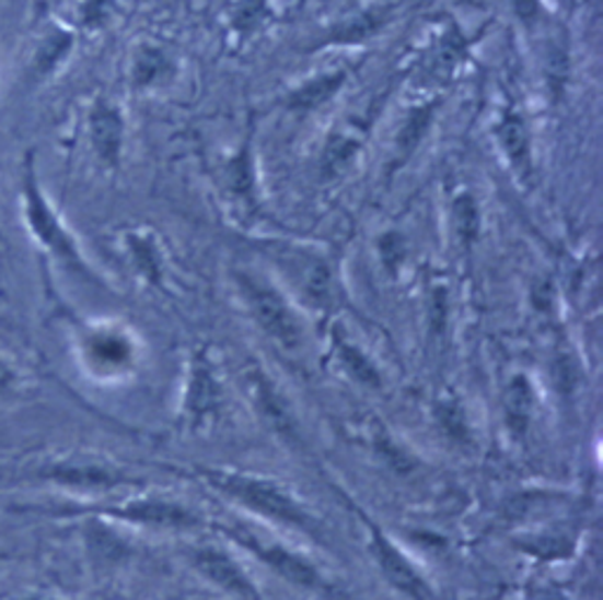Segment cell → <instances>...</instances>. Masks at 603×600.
I'll return each instance as SVG.
<instances>
[{"mask_svg":"<svg viewBox=\"0 0 603 600\" xmlns=\"http://www.w3.org/2000/svg\"><path fill=\"white\" fill-rule=\"evenodd\" d=\"M76 36L65 26H50L45 34L40 36L34 55H31V79L36 83H43L53 79V75L59 71V67L65 64L69 55L73 52Z\"/></svg>","mask_w":603,"mask_h":600,"instance_id":"8fae6325","label":"cell"},{"mask_svg":"<svg viewBox=\"0 0 603 600\" xmlns=\"http://www.w3.org/2000/svg\"><path fill=\"white\" fill-rule=\"evenodd\" d=\"M429 120H431L429 109H422V111H417L415 116H410V120L406 122L404 130H401V137H398V144H401V149H404V153H410L417 146L420 137L429 128Z\"/></svg>","mask_w":603,"mask_h":600,"instance_id":"44dd1931","label":"cell"},{"mask_svg":"<svg viewBox=\"0 0 603 600\" xmlns=\"http://www.w3.org/2000/svg\"><path fill=\"white\" fill-rule=\"evenodd\" d=\"M31 600H45V598H31Z\"/></svg>","mask_w":603,"mask_h":600,"instance_id":"d4e9b609","label":"cell"},{"mask_svg":"<svg viewBox=\"0 0 603 600\" xmlns=\"http://www.w3.org/2000/svg\"><path fill=\"white\" fill-rule=\"evenodd\" d=\"M189 471L198 481H204L212 490H218L220 495L245 506L247 511L265 516L276 522H283L288 528H298L309 537H321L316 518L309 514L304 506L292 497V492L281 483H276L271 479H262V475H253V473L214 469V467H192Z\"/></svg>","mask_w":603,"mask_h":600,"instance_id":"6da1fadb","label":"cell"},{"mask_svg":"<svg viewBox=\"0 0 603 600\" xmlns=\"http://www.w3.org/2000/svg\"><path fill=\"white\" fill-rule=\"evenodd\" d=\"M196 570L210 579L214 587L245 600H259V591L243 567L222 549H200L194 553Z\"/></svg>","mask_w":603,"mask_h":600,"instance_id":"30bf717a","label":"cell"},{"mask_svg":"<svg viewBox=\"0 0 603 600\" xmlns=\"http://www.w3.org/2000/svg\"><path fill=\"white\" fill-rule=\"evenodd\" d=\"M167 73H170V59L165 50H161L159 45H151V43L137 45L132 52V67H130V81L137 90L159 83Z\"/></svg>","mask_w":603,"mask_h":600,"instance_id":"9a60e30c","label":"cell"},{"mask_svg":"<svg viewBox=\"0 0 603 600\" xmlns=\"http://www.w3.org/2000/svg\"><path fill=\"white\" fill-rule=\"evenodd\" d=\"M345 81H347V71H333V73L316 75V79L306 81L302 87L292 92V95L288 97V106L298 111L316 109V106L326 104L335 95V92L345 85Z\"/></svg>","mask_w":603,"mask_h":600,"instance_id":"2e32d148","label":"cell"},{"mask_svg":"<svg viewBox=\"0 0 603 600\" xmlns=\"http://www.w3.org/2000/svg\"><path fill=\"white\" fill-rule=\"evenodd\" d=\"M14 384H18V370L5 356H0V393L10 391Z\"/></svg>","mask_w":603,"mask_h":600,"instance_id":"603a6c76","label":"cell"},{"mask_svg":"<svg viewBox=\"0 0 603 600\" xmlns=\"http://www.w3.org/2000/svg\"><path fill=\"white\" fill-rule=\"evenodd\" d=\"M20 205H22V217L31 238H34L45 252H48L53 259H57L59 264L67 267L69 271L83 275L88 281H97V275L92 273L85 257L81 255L79 243H76L71 231L55 212L48 196L43 193L40 179L36 173V158L31 151L24 156L22 181H20Z\"/></svg>","mask_w":603,"mask_h":600,"instance_id":"7a4b0ae2","label":"cell"},{"mask_svg":"<svg viewBox=\"0 0 603 600\" xmlns=\"http://www.w3.org/2000/svg\"><path fill=\"white\" fill-rule=\"evenodd\" d=\"M128 250L132 255L135 267L142 271L149 281L156 283L161 275V259H159V250L156 245L149 236H139V234H130L128 236Z\"/></svg>","mask_w":603,"mask_h":600,"instance_id":"e0dca14e","label":"cell"},{"mask_svg":"<svg viewBox=\"0 0 603 600\" xmlns=\"http://www.w3.org/2000/svg\"><path fill=\"white\" fill-rule=\"evenodd\" d=\"M455 224H457L460 236L465 238V243L474 240L476 231H478V212H476L472 196H460L455 200Z\"/></svg>","mask_w":603,"mask_h":600,"instance_id":"ffe728a7","label":"cell"},{"mask_svg":"<svg viewBox=\"0 0 603 600\" xmlns=\"http://www.w3.org/2000/svg\"><path fill=\"white\" fill-rule=\"evenodd\" d=\"M224 534H229V540H234L236 544H241L243 549H247L251 553L265 563L267 567L283 577L286 581H290L292 587L304 589V591H314V593H333L331 584L321 577V573L316 567L304 561L302 556H298L295 551H288L281 544H271V542H262L259 537H255L253 532H247L243 526H218Z\"/></svg>","mask_w":603,"mask_h":600,"instance_id":"3957f363","label":"cell"},{"mask_svg":"<svg viewBox=\"0 0 603 600\" xmlns=\"http://www.w3.org/2000/svg\"><path fill=\"white\" fill-rule=\"evenodd\" d=\"M36 475L40 481L53 483L57 487L83 490V492H106L120 485L139 483L135 475L126 471L102 464V461H95V459H81V457L50 461V464L43 467Z\"/></svg>","mask_w":603,"mask_h":600,"instance_id":"52a82bcc","label":"cell"},{"mask_svg":"<svg viewBox=\"0 0 603 600\" xmlns=\"http://www.w3.org/2000/svg\"><path fill=\"white\" fill-rule=\"evenodd\" d=\"M224 181L231 200H234L239 208H255V175L251 161V144H243L236 156L229 161Z\"/></svg>","mask_w":603,"mask_h":600,"instance_id":"5bb4252c","label":"cell"},{"mask_svg":"<svg viewBox=\"0 0 603 600\" xmlns=\"http://www.w3.org/2000/svg\"><path fill=\"white\" fill-rule=\"evenodd\" d=\"M10 556H8V553L5 551H0V563H3V561H8Z\"/></svg>","mask_w":603,"mask_h":600,"instance_id":"cb8c5ba5","label":"cell"},{"mask_svg":"<svg viewBox=\"0 0 603 600\" xmlns=\"http://www.w3.org/2000/svg\"><path fill=\"white\" fill-rule=\"evenodd\" d=\"M343 358H345V363L351 367V373L357 375L359 379H363V381H368V384H378V381H380L378 373L373 370V365H370L357 349L343 346Z\"/></svg>","mask_w":603,"mask_h":600,"instance_id":"7402d4cb","label":"cell"},{"mask_svg":"<svg viewBox=\"0 0 603 600\" xmlns=\"http://www.w3.org/2000/svg\"><path fill=\"white\" fill-rule=\"evenodd\" d=\"M239 285L243 290L251 316L274 342L286 349H292L302 342V328L295 314H292L288 302L271 285L255 281L251 275H239Z\"/></svg>","mask_w":603,"mask_h":600,"instance_id":"8992f818","label":"cell"},{"mask_svg":"<svg viewBox=\"0 0 603 600\" xmlns=\"http://www.w3.org/2000/svg\"><path fill=\"white\" fill-rule=\"evenodd\" d=\"M88 140L92 151L102 165L116 167L120 165L123 144H126V118L120 109L109 99L100 97L88 111Z\"/></svg>","mask_w":603,"mask_h":600,"instance_id":"ba28073f","label":"cell"},{"mask_svg":"<svg viewBox=\"0 0 603 600\" xmlns=\"http://www.w3.org/2000/svg\"><path fill=\"white\" fill-rule=\"evenodd\" d=\"M116 10V0H83L79 8V24L88 31H97L109 24Z\"/></svg>","mask_w":603,"mask_h":600,"instance_id":"d6986e66","label":"cell"},{"mask_svg":"<svg viewBox=\"0 0 603 600\" xmlns=\"http://www.w3.org/2000/svg\"><path fill=\"white\" fill-rule=\"evenodd\" d=\"M507 410H509V424H512L519 434L529 424L531 417V389L529 384H525L521 377L514 379L512 387H509V396H507Z\"/></svg>","mask_w":603,"mask_h":600,"instance_id":"ac0fdd59","label":"cell"},{"mask_svg":"<svg viewBox=\"0 0 603 600\" xmlns=\"http://www.w3.org/2000/svg\"><path fill=\"white\" fill-rule=\"evenodd\" d=\"M498 142L507 153L509 163L517 167L523 177L531 175V137L525 122L517 114H507L498 126Z\"/></svg>","mask_w":603,"mask_h":600,"instance_id":"4fadbf2b","label":"cell"},{"mask_svg":"<svg viewBox=\"0 0 603 600\" xmlns=\"http://www.w3.org/2000/svg\"><path fill=\"white\" fill-rule=\"evenodd\" d=\"M218 403H220L218 381H214L210 365L200 356H196L192 367L189 393H187V412H189L187 417H192L194 424L206 422L210 414L218 412Z\"/></svg>","mask_w":603,"mask_h":600,"instance_id":"7c38bea8","label":"cell"},{"mask_svg":"<svg viewBox=\"0 0 603 600\" xmlns=\"http://www.w3.org/2000/svg\"><path fill=\"white\" fill-rule=\"evenodd\" d=\"M73 511H61V516H97L106 520H123L132 526L144 528H194L198 526V516L187 506L163 499H130L123 504H102V506H71Z\"/></svg>","mask_w":603,"mask_h":600,"instance_id":"277c9868","label":"cell"},{"mask_svg":"<svg viewBox=\"0 0 603 600\" xmlns=\"http://www.w3.org/2000/svg\"><path fill=\"white\" fill-rule=\"evenodd\" d=\"M135 349L126 334L112 328H95L83 337V361L92 373L116 375L132 363Z\"/></svg>","mask_w":603,"mask_h":600,"instance_id":"9c48e42d","label":"cell"},{"mask_svg":"<svg viewBox=\"0 0 603 600\" xmlns=\"http://www.w3.org/2000/svg\"><path fill=\"white\" fill-rule=\"evenodd\" d=\"M353 509H357V514L366 522L368 549L373 553V561L378 563L382 577L390 581V587H394L398 593H404L408 600H437L434 589L429 587L420 570L408 561L406 553L390 540V534L382 530V526H378L375 520H370L363 511H359V506H353Z\"/></svg>","mask_w":603,"mask_h":600,"instance_id":"5b68a950","label":"cell"}]
</instances>
